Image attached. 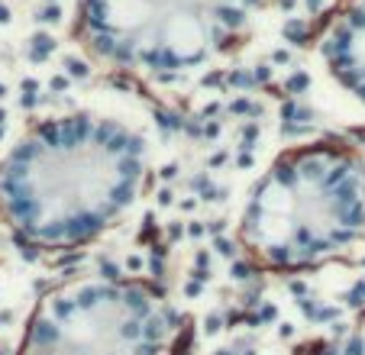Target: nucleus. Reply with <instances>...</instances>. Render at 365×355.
<instances>
[{
	"label": "nucleus",
	"mask_w": 365,
	"mask_h": 355,
	"mask_svg": "<svg viewBox=\"0 0 365 355\" xmlns=\"http://www.w3.org/2000/svg\"><path fill=\"white\" fill-rule=\"evenodd\" d=\"M149 143L101 110L33 123L0 158V223L23 249L68 255L117 230L143 200Z\"/></svg>",
	"instance_id": "nucleus-1"
},
{
	"label": "nucleus",
	"mask_w": 365,
	"mask_h": 355,
	"mask_svg": "<svg viewBox=\"0 0 365 355\" xmlns=\"http://www.w3.org/2000/svg\"><path fill=\"white\" fill-rule=\"evenodd\" d=\"M236 240L269 274H307L365 242V158L336 139L282 149L249 185Z\"/></svg>",
	"instance_id": "nucleus-2"
},
{
	"label": "nucleus",
	"mask_w": 365,
	"mask_h": 355,
	"mask_svg": "<svg viewBox=\"0 0 365 355\" xmlns=\"http://www.w3.org/2000/svg\"><path fill=\"white\" fill-rule=\"evenodd\" d=\"M330 84L365 110V0H343L314 42Z\"/></svg>",
	"instance_id": "nucleus-5"
},
{
	"label": "nucleus",
	"mask_w": 365,
	"mask_h": 355,
	"mask_svg": "<svg viewBox=\"0 0 365 355\" xmlns=\"http://www.w3.org/2000/svg\"><path fill=\"white\" fill-rule=\"evenodd\" d=\"M265 7L269 0H78L71 29L101 68L175 84L230 58Z\"/></svg>",
	"instance_id": "nucleus-3"
},
{
	"label": "nucleus",
	"mask_w": 365,
	"mask_h": 355,
	"mask_svg": "<svg viewBox=\"0 0 365 355\" xmlns=\"http://www.w3.org/2000/svg\"><path fill=\"white\" fill-rule=\"evenodd\" d=\"M175 310L145 278L94 272L36 301L16 355H172Z\"/></svg>",
	"instance_id": "nucleus-4"
},
{
	"label": "nucleus",
	"mask_w": 365,
	"mask_h": 355,
	"mask_svg": "<svg viewBox=\"0 0 365 355\" xmlns=\"http://www.w3.org/2000/svg\"><path fill=\"white\" fill-rule=\"evenodd\" d=\"M314 355H365V317H359L356 323L343 326L330 342H324Z\"/></svg>",
	"instance_id": "nucleus-6"
}]
</instances>
